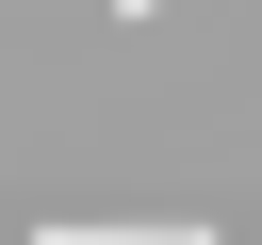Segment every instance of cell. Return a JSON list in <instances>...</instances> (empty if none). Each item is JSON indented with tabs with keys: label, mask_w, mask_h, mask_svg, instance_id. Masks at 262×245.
Listing matches in <instances>:
<instances>
[{
	"label": "cell",
	"mask_w": 262,
	"mask_h": 245,
	"mask_svg": "<svg viewBox=\"0 0 262 245\" xmlns=\"http://www.w3.org/2000/svg\"><path fill=\"white\" fill-rule=\"evenodd\" d=\"M33 245H213V229H180V212H164V229H131V212H115V229H33Z\"/></svg>",
	"instance_id": "6da1fadb"
},
{
	"label": "cell",
	"mask_w": 262,
	"mask_h": 245,
	"mask_svg": "<svg viewBox=\"0 0 262 245\" xmlns=\"http://www.w3.org/2000/svg\"><path fill=\"white\" fill-rule=\"evenodd\" d=\"M115 16H180V0H115Z\"/></svg>",
	"instance_id": "7a4b0ae2"
}]
</instances>
